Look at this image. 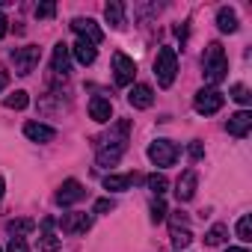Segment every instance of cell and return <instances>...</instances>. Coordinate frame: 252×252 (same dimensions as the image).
<instances>
[{"instance_id":"obj_2","label":"cell","mask_w":252,"mask_h":252,"mask_svg":"<svg viewBox=\"0 0 252 252\" xmlns=\"http://www.w3.org/2000/svg\"><path fill=\"white\" fill-rule=\"evenodd\" d=\"M202 74H205V80L214 83V86L225 80V74H228V60H225V51H222L220 42H211V45L205 48V54H202Z\"/></svg>"},{"instance_id":"obj_5","label":"cell","mask_w":252,"mask_h":252,"mask_svg":"<svg viewBox=\"0 0 252 252\" xmlns=\"http://www.w3.org/2000/svg\"><path fill=\"white\" fill-rule=\"evenodd\" d=\"M178 146L172 143V140H155L152 146H149V160L155 163V166H172L175 160H178Z\"/></svg>"},{"instance_id":"obj_6","label":"cell","mask_w":252,"mask_h":252,"mask_svg":"<svg viewBox=\"0 0 252 252\" xmlns=\"http://www.w3.org/2000/svg\"><path fill=\"white\" fill-rule=\"evenodd\" d=\"M39 60H42V51H39L36 45H24V48H15V51H12L15 74H30V71H36Z\"/></svg>"},{"instance_id":"obj_21","label":"cell","mask_w":252,"mask_h":252,"mask_svg":"<svg viewBox=\"0 0 252 252\" xmlns=\"http://www.w3.org/2000/svg\"><path fill=\"white\" fill-rule=\"evenodd\" d=\"M217 27H220L222 33H234V30H237V15H234V9L222 6V9L217 12Z\"/></svg>"},{"instance_id":"obj_12","label":"cell","mask_w":252,"mask_h":252,"mask_svg":"<svg viewBox=\"0 0 252 252\" xmlns=\"http://www.w3.org/2000/svg\"><path fill=\"white\" fill-rule=\"evenodd\" d=\"M196 187H199V175H196L193 169H187V172L178 178V184H175V199H178V202H190V199L196 196Z\"/></svg>"},{"instance_id":"obj_23","label":"cell","mask_w":252,"mask_h":252,"mask_svg":"<svg viewBox=\"0 0 252 252\" xmlns=\"http://www.w3.org/2000/svg\"><path fill=\"white\" fill-rule=\"evenodd\" d=\"M225 237H228V225H225V222H217V225H211V228H208L205 243H208V246H220Z\"/></svg>"},{"instance_id":"obj_17","label":"cell","mask_w":252,"mask_h":252,"mask_svg":"<svg viewBox=\"0 0 252 252\" xmlns=\"http://www.w3.org/2000/svg\"><path fill=\"white\" fill-rule=\"evenodd\" d=\"M89 116L95 119V122H110V116H113V104L107 101V98H101V95H95L92 101H89Z\"/></svg>"},{"instance_id":"obj_31","label":"cell","mask_w":252,"mask_h":252,"mask_svg":"<svg viewBox=\"0 0 252 252\" xmlns=\"http://www.w3.org/2000/svg\"><path fill=\"white\" fill-rule=\"evenodd\" d=\"M6 252H30V246H27V240H24V237H12V240H9V246H6Z\"/></svg>"},{"instance_id":"obj_18","label":"cell","mask_w":252,"mask_h":252,"mask_svg":"<svg viewBox=\"0 0 252 252\" xmlns=\"http://www.w3.org/2000/svg\"><path fill=\"white\" fill-rule=\"evenodd\" d=\"M134 181H137V175L134 172H125V175H107L104 178V190H131L134 187Z\"/></svg>"},{"instance_id":"obj_25","label":"cell","mask_w":252,"mask_h":252,"mask_svg":"<svg viewBox=\"0 0 252 252\" xmlns=\"http://www.w3.org/2000/svg\"><path fill=\"white\" fill-rule=\"evenodd\" d=\"M3 104H6L9 110H24V107L30 104V95H27L24 89H18V92H12V95H9V98L3 101Z\"/></svg>"},{"instance_id":"obj_26","label":"cell","mask_w":252,"mask_h":252,"mask_svg":"<svg viewBox=\"0 0 252 252\" xmlns=\"http://www.w3.org/2000/svg\"><path fill=\"white\" fill-rule=\"evenodd\" d=\"M146 184H149V190H152L158 199H160V196L166 193V187H169V181H166L163 175H158V172H155V175H149V178H146Z\"/></svg>"},{"instance_id":"obj_15","label":"cell","mask_w":252,"mask_h":252,"mask_svg":"<svg viewBox=\"0 0 252 252\" xmlns=\"http://www.w3.org/2000/svg\"><path fill=\"white\" fill-rule=\"evenodd\" d=\"M51 68H54V74H68V68H71V51H68V45H54V60H51Z\"/></svg>"},{"instance_id":"obj_10","label":"cell","mask_w":252,"mask_h":252,"mask_svg":"<svg viewBox=\"0 0 252 252\" xmlns=\"http://www.w3.org/2000/svg\"><path fill=\"white\" fill-rule=\"evenodd\" d=\"M71 30H74L83 42H89V45H98V42L104 39V30H101L92 18H74V21H71Z\"/></svg>"},{"instance_id":"obj_11","label":"cell","mask_w":252,"mask_h":252,"mask_svg":"<svg viewBox=\"0 0 252 252\" xmlns=\"http://www.w3.org/2000/svg\"><path fill=\"white\" fill-rule=\"evenodd\" d=\"M225 131H228L231 137L243 140V137L252 131V113H249V110H237L234 116H228V122H225Z\"/></svg>"},{"instance_id":"obj_32","label":"cell","mask_w":252,"mask_h":252,"mask_svg":"<svg viewBox=\"0 0 252 252\" xmlns=\"http://www.w3.org/2000/svg\"><path fill=\"white\" fill-rule=\"evenodd\" d=\"M187 155H190V160H202V158H205L202 143H199V140H193V143H190V149H187Z\"/></svg>"},{"instance_id":"obj_14","label":"cell","mask_w":252,"mask_h":252,"mask_svg":"<svg viewBox=\"0 0 252 252\" xmlns=\"http://www.w3.org/2000/svg\"><path fill=\"white\" fill-rule=\"evenodd\" d=\"M24 134L33 143H54V137H57V131L51 128V125H42V122H27L24 125Z\"/></svg>"},{"instance_id":"obj_13","label":"cell","mask_w":252,"mask_h":252,"mask_svg":"<svg viewBox=\"0 0 252 252\" xmlns=\"http://www.w3.org/2000/svg\"><path fill=\"white\" fill-rule=\"evenodd\" d=\"M128 101H131V107H137V110H149V107L155 104V89H152L149 83H137V86L128 92Z\"/></svg>"},{"instance_id":"obj_27","label":"cell","mask_w":252,"mask_h":252,"mask_svg":"<svg viewBox=\"0 0 252 252\" xmlns=\"http://www.w3.org/2000/svg\"><path fill=\"white\" fill-rule=\"evenodd\" d=\"M237 237H240L243 243H249V240H252V217H249V214H243V217H240V222H237Z\"/></svg>"},{"instance_id":"obj_3","label":"cell","mask_w":252,"mask_h":252,"mask_svg":"<svg viewBox=\"0 0 252 252\" xmlns=\"http://www.w3.org/2000/svg\"><path fill=\"white\" fill-rule=\"evenodd\" d=\"M175 71H178V54H175V48L163 45V48L158 51V57H155V74H158V83H160L163 89H169V86L175 83Z\"/></svg>"},{"instance_id":"obj_29","label":"cell","mask_w":252,"mask_h":252,"mask_svg":"<svg viewBox=\"0 0 252 252\" xmlns=\"http://www.w3.org/2000/svg\"><path fill=\"white\" fill-rule=\"evenodd\" d=\"M54 15H57V3H51V0L36 6V18H42V21H48V18H54Z\"/></svg>"},{"instance_id":"obj_22","label":"cell","mask_w":252,"mask_h":252,"mask_svg":"<svg viewBox=\"0 0 252 252\" xmlns=\"http://www.w3.org/2000/svg\"><path fill=\"white\" fill-rule=\"evenodd\" d=\"M33 228H36L33 220H12V222H6V231H9L12 237H27Z\"/></svg>"},{"instance_id":"obj_8","label":"cell","mask_w":252,"mask_h":252,"mask_svg":"<svg viewBox=\"0 0 252 252\" xmlns=\"http://www.w3.org/2000/svg\"><path fill=\"white\" fill-rule=\"evenodd\" d=\"M83 196H86L83 184L74 181V178H68V181H63L60 190H57V205H60V208H71V205H77Z\"/></svg>"},{"instance_id":"obj_28","label":"cell","mask_w":252,"mask_h":252,"mask_svg":"<svg viewBox=\"0 0 252 252\" xmlns=\"http://www.w3.org/2000/svg\"><path fill=\"white\" fill-rule=\"evenodd\" d=\"M231 98H234L240 107H246V104L252 101V95H249V89H246L243 83H234V86H231Z\"/></svg>"},{"instance_id":"obj_37","label":"cell","mask_w":252,"mask_h":252,"mask_svg":"<svg viewBox=\"0 0 252 252\" xmlns=\"http://www.w3.org/2000/svg\"><path fill=\"white\" fill-rule=\"evenodd\" d=\"M3 190H6V184H3V178H0V199H3Z\"/></svg>"},{"instance_id":"obj_30","label":"cell","mask_w":252,"mask_h":252,"mask_svg":"<svg viewBox=\"0 0 252 252\" xmlns=\"http://www.w3.org/2000/svg\"><path fill=\"white\" fill-rule=\"evenodd\" d=\"M163 220H166V205H163V199H158L152 205V222H163Z\"/></svg>"},{"instance_id":"obj_35","label":"cell","mask_w":252,"mask_h":252,"mask_svg":"<svg viewBox=\"0 0 252 252\" xmlns=\"http://www.w3.org/2000/svg\"><path fill=\"white\" fill-rule=\"evenodd\" d=\"M6 30H9V21H6V15H0V39L6 36Z\"/></svg>"},{"instance_id":"obj_36","label":"cell","mask_w":252,"mask_h":252,"mask_svg":"<svg viewBox=\"0 0 252 252\" xmlns=\"http://www.w3.org/2000/svg\"><path fill=\"white\" fill-rule=\"evenodd\" d=\"M225 252H249V249H246V246H228Z\"/></svg>"},{"instance_id":"obj_19","label":"cell","mask_w":252,"mask_h":252,"mask_svg":"<svg viewBox=\"0 0 252 252\" xmlns=\"http://www.w3.org/2000/svg\"><path fill=\"white\" fill-rule=\"evenodd\" d=\"M60 246V237H54V217H45L42 220V240H39V249H57Z\"/></svg>"},{"instance_id":"obj_20","label":"cell","mask_w":252,"mask_h":252,"mask_svg":"<svg viewBox=\"0 0 252 252\" xmlns=\"http://www.w3.org/2000/svg\"><path fill=\"white\" fill-rule=\"evenodd\" d=\"M104 18L119 30V27H125V3H119V0H113V3H107L104 6Z\"/></svg>"},{"instance_id":"obj_33","label":"cell","mask_w":252,"mask_h":252,"mask_svg":"<svg viewBox=\"0 0 252 252\" xmlns=\"http://www.w3.org/2000/svg\"><path fill=\"white\" fill-rule=\"evenodd\" d=\"M113 208H116L113 199H98V202H95V214H107V211H113Z\"/></svg>"},{"instance_id":"obj_7","label":"cell","mask_w":252,"mask_h":252,"mask_svg":"<svg viewBox=\"0 0 252 252\" xmlns=\"http://www.w3.org/2000/svg\"><path fill=\"white\" fill-rule=\"evenodd\" d=\"M134 74H137V65H134L131 57L113 54V77H116V86H131L134 83Z\"/></svg>"},{"instance_id":"obj_9","label":"cell","mask_w":252,"mask_h":252,"mask_svg":"<svg viewBox=\"0 0 252 252\" xmlns=\"http://www.w3.org/2000/svg\"><path fill=\"white\" fill-rule=\"evenodd\" d=\"M89 225H92V217H89V214H80V211L63 214V220H60V228H63L65 234H86Z\"/></svg>"},{"instance_id":"obj_34","label":"cell","mask_w":252,"mask_h":252,"mask_svg":"<svg viewBox=\"0 0 252 252\" xmlns=\"http://www.w3.org/2000/svg\"><path fill=\"white\" fill-rule=\"evenodd\" d=\"M6 86H9V71H6L3 65H0V92H3Z\"/></svg>"},{"instance_id":"obj_24","label":"cell","mask_w":252,"mask_h":252,"mask_svg":"<svg viewBox=\"0 0 252 252\" xmlns=\"http://www.w3.org/2000/svg\"><path fill=\"white\" fill-rule=\"evenodd\" d=\"M190 240H193L190 228H181V225L175 222V225H172V246H175V249H187V246H190Z\"/></svg>"},{"instance_id":"obj_4","label":"cell","mask_w":252,"mask_h":252,"mask_svg":"<svg viewBox=\"0 0 252 252\" xmlns=\"http://www.w3.org/2000/svg\"><path fill=\"white\" fill-rule=\"evenodd\" d=\"M222 104H225V95H222L217 86L199 89V92H196V98H193V107H196V113H199V116H214V113H220V110H222Z\"/></svg>"},{"instance_id":"obj_1","label":"cell","mask_w":252,"mask_h":252,"mask_svg":"<svg viewBox=\"0 0 252 252\" xmlns=\"http://www.w3.org/2000/svg\"><path fill=\"white\" fill-rule=\"evenodd\" d=\"M128 134H131V122H128V119H122V122L113 125L110 134L98 143V155H95L98 166H113V163H119V158L125 155V149H128Z\"/></svg>"},{"instance_id":"obj_16","label":"cell","mask_w":252,"mask_h":252,"mask_svg":"<svg viewBox=\"0 0 252 252\" xmlns=\"http://www.w3.org/2000/svg\"><path fill=\"white\" fill-rule=\"evenodd\" d=\"M68 51L74 54V60H77L80 65H92V63H95V57H98L95 45H89V42H83V39H77V42H74Z\"/></svg>"}]
</instances>
